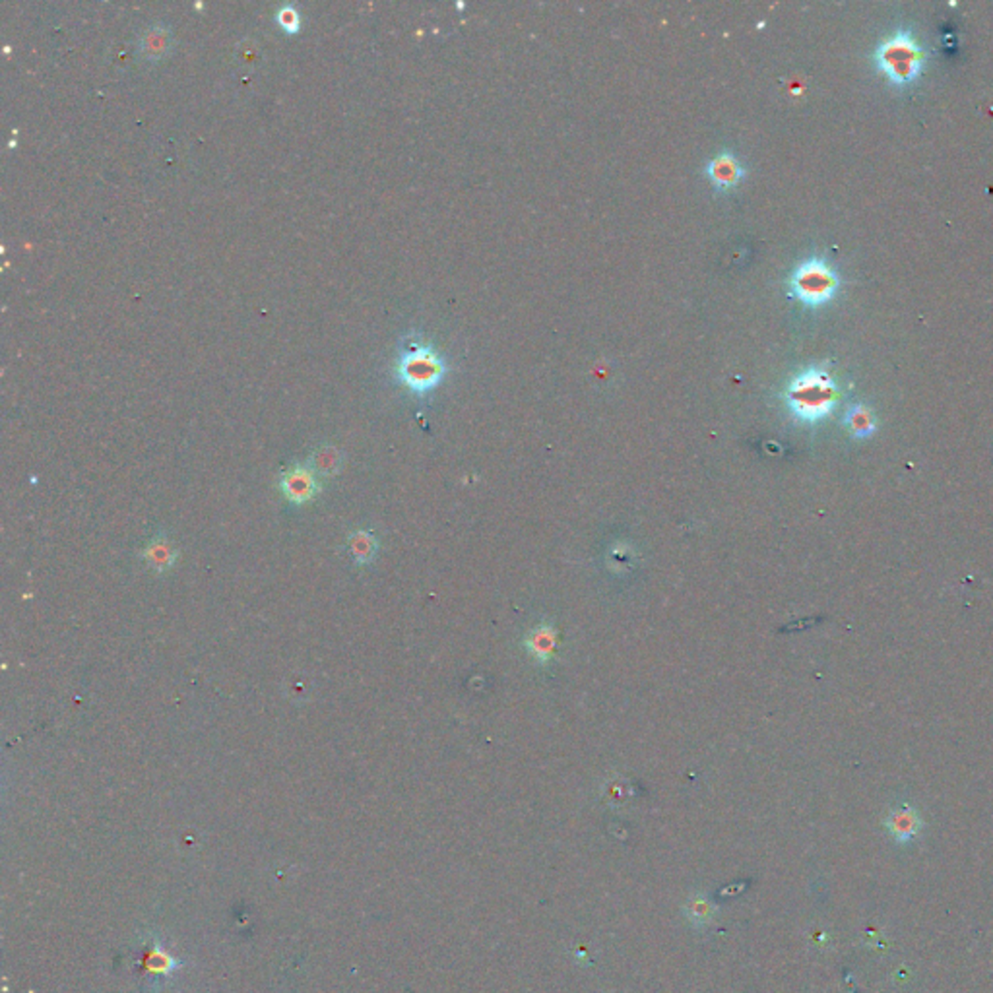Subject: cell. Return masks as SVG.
<instances>
[{"label": "cell", "instance_id": "11", "mask_svg": "<svg viewBox=\"0 0 993 993\" xmlns=\"http://www.w3.org/2000/svg\"><path fill=\"white\" fill-rule=\"evenodd\" d=\"M177 555H179V553H177V549H175L171 544H169V540H165V537H162V536H160V537H155V540H152L150 545H147V547L144 549V552H142V557H144L146 561L150 563L155 570H167V568H171V567L175 565V561H177Z\"/></svg>", "mask_w": 993, "mask_h": 993}, {"label": "cell", "instance_id": "7", "mask_svg": "<svg viewBox=\"0 0 993 993\" xmlns=\"http://www.w3.org/2000/svg\"><path fill=\"white\" fill-rule=\"evenodd\" d=\"M559 647L557 629L549 623L536 625L524 639V648L537 663H552Z\"/></svg>", "mask_w": 993, "mask_h": 993}, {"label": "cell", "instance_id": "9", "mask_svg": "<svg viewBox=\"0 0 993 993\" xmlns=\"http://www.w3.org/2000/svg\"><path fill=\"white\" fill-rule=\"evenodd\" d=\"M844 427L850 431L854 439H870L877 431V421L873 411L863 404H852L842 419Z\"/></svg>", "mask_w": 993, "mask_h": 993}, {"label": "cell", "instance_id": "3", "mask_svg": "<svg viewBox=\"0 0 993 993\" xmlns=\"http://www.w3.org/2000/svg\"><path fill=\"white\" fill-rule=\"evenodd\" d=\"M447 363L431 344L414 338L404 344V350L396 359V377L408 390L424 396L435 390L445 378Z\"/></svg>", "mask_w": 993, "mask_h": 993}, {"label": "cell", "instance_id": "5", "mask_svg": "<svg viewBox=\"0 0 993 993\" xmlns=\"http://www.w3.org/2000/svg\"><path fill=\"white\" fill-rule=\"evenodd\" d=\"M706 177L718 193L734 190L745 179V167L734 152H720L706 163Z\"/></svg>", "mask_w": 993, "mask_h": 993}, {"label": "cell", "instance_id": "12", "mask_svg": "<svg viewBox=\"0 0 993 993\" xmlns=\"http://www.w3.org/2000/svg\"><path fill=\"white\" fill-rule=\"evenodd\" d=\"M350 549L354 553V559L357 563H369L373 561V557L377 553V540L373 534L369 532H355L350 537Z\"/></svg>", "mask_w": 993, "mask_h": 993}, {"label": "cell", "instance_id": "8", "mask_svg": "<svg viewBox=\"0 0 993 993\" xmlns=\"http://www.w3.org/2000/svg\"><path fill=\"white\" fill-rule=\"evenodd\" d=\"M885 825H886V829H889V832L893 834L896 842L904 844V842L914 840L918 834H920L922 819L912 807L902 806V807L889 813V817H886Z\"/></svg>", "mask_w": 993, "mask_h": 993}, {"label": "cell", "instance_id": "2", "mask_svg": "<svg viewBox=\"0 0 993 993\" xmlns=\"http://www.w3.org/2000/svg\"><path fill=\"white\" fill-rule=\"evenodd\" d=\"M873 60L893 86L906 88L920 78L924 70V49L912 31L899 29L881 41L875 49Z\"/></svg>", "mask_w": 993, "mask_h": 993}, {"label": "cell", "instance_id": "6", "mask_svg": "<svg viewBox=\"0 0 993 993\" xmlns=\"http://www.w3.org/2000/svg\"><path fill=\"white\" fill-rule=\"evenodd\" d=\"M280 485L285 499L293 504L307 503L321 491V483L316 480L314 470L307 466H295L290 472H285Z\"/></svg>", "mask_w": 993, "mask_h": 993}, {"label": "cell", "instance_id": "1", "mask_svg": "<svg viewBox=\"0 0 993 993\" xmlns=\"http://www.w3.org/2000/svg\"><path fill=\"white\" fill-rule=\"evenodd\" d=\"M838 385L821 365H811L790 380L784 390V402L801 424L815 425L827 419L838 404Z\"/></svg>", "mask_w": 993, "mask_h": 993}, {"label": "cell", "instance_id": "4", "mask_svg": "<svg viewBox=\"0 0 993 993\" xmlns=\"http://www.w3.org/2000/svg\"><path fill=\"white\" fill-rule=\"evenodd\" d=\"M840 290V276L825 258L811 257L801 260L788 278L790 298L804 307L819 309L830 303Z\"/></svg>", "mask_w": 993, "mask_h": 993}, {"label": "cell", "instance_id": "13", "mask_svg": "<svg viewBox=\"0 0 993 993\" xmlns=\"http://www.w3.org/2000/svg\"><path fill=\"white\" fill-rule=\"evenodd\" d=\"M313 464H314V470L321 472L322 475H336L342 468V457L336 449L322 447L313 457Z\"/></svg>", "mask_w": 993, "mask_h": 993}, {"label": "cell", "instance_id": "14", "mask_svg": "<svg viewBox=\"0 0 993 993\" xmlns=\"http://www.w3.org/2000/svg\"><path fill=\"white\" fill-rule=\"evenodd\" d=\"M276 22L288 31V34H298L301 28V14L293 4H282L276 12Z\"/></svg>", "mask_w": 993, "mask_h": 993}, {"label": "cell", "instance_id": "10", "mask_svg": "<svg viewBox=\"0 0 993 993\" xmlns=\"http://www.w3.org/2000/svg\"><path fill=\"white\" fill-rule=\"evenodd\" d=\"M169 41H171V29L162 24H155L142 34L140 51L147 59H160L169 51Z\"/></svg>", "mask_w": 993, "mask_h": 993}]
</instances>
